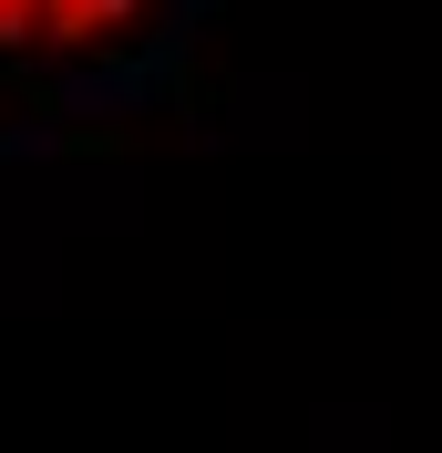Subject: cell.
<instances>
[{"mask_svg": "<svg viewBox=\"0 0 442 453\" xmlns=\"http://www.w3.org/2000/svg\"><path fill=\"white\" fill-rule=\"evenodd\" d=\"M134 21V0H0V62H42V52H93Z\"/></svg>", "mask_w": 442, "mask_h": 453, "instance_id": "obj_1", "label": "cell"}]
</instances>
